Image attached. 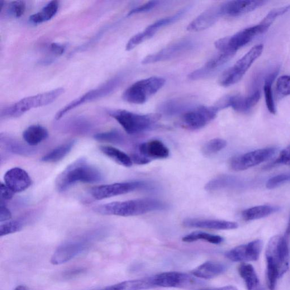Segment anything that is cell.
<instances>
[{
    "instance_id": "25",
    "label": "cell",
    "mask_w": 290,
    "mask_h": 290,
    "mask_svg": "<svg viewBox=\"0 0 290 290\" xmlns=\"http://www.w3.org/2000/svg\"><path fill=\"white\" fill-rule=\"evenodd\" d=\"M185 227L200 228V229L216 230H230L236 229L238 223L222 220H198V219H187L183 222Z\"/></svg>"
},
{
    "instance_id": "40",
    "label": "cell",
    "mask_w": 290,
    "mask_h": 290,
    "mask_svg": "<svg viewBox=\"0 0 290 290\" xmlns=\"http://www.w3.org/2000/svg\"><path fill=\"white\" fill-rule=\"evenodd\" d=\"M23 226L24 223L21 221L14 220L4 222L0 225V236H6L20 231L23 229Z\"/></svg>"
},
{
    "instance_id": "45",
    "label": "cell",
    "mask_w": 290,
    "mask_h": 290,
    "mask_svg": "<svg viewBox=\"0 0 290 290\" xmlns=\"http://www.w3.org/2000/svg\"><path fill=\"white\" fill-rule=\"evenodd\" d=\"M158 1H151L147 2L144 5L132 9L128 13V16H130L134 14L149 12L155 8L159 4Z\"/></svg>"
},
{
    "instance_id": "28",
    "label": "cell",
    "mask_w": 290,
    "mask_h": 290,
    "mask_svg": "<svg viewBox=\"0 0 290 290\" xmlns=\"http://www.w3.org/2000/svg\"><path fill=\"white\" fill-rule=\"evenodd\" d=\"M239 273L244 280L248 290H264L254 266L249 264L242 263L238 269Z\"/></svg>"
},
{
    "instance_id": "3",
    "label": "cell",
    "mask_w": 290,
    "mask_h": 290,
    "mask_svg": "<svg viewBox=\"0 0 290 290\" xmlns=\"http://www.w3.org/2000/svg\"><path fill=\"white\" fill-rule=\"evenodd\" d=\"M266 259L267 270L277 272L280 278L287 272L290 261V219L284 235L274 236L269 240Z\"/></svg>"
},
{
    "instance_id": "35",
    "label": "cell",
    "mask_w": 290,
    "mask_h": 290,
    "mask_svg": "<svg viewBox=\"0 0 290 290\" xmlns=\"http://www.w3.org/2000/svg\"><path fill=\"white\" fill-rule=\"evenodd\" d=\"M99 147L103 154L117 163L126 168H130L132 165L131 157L119 149L110 146H101Z\"/></svg>"
},
{
    "instance_id": "38",
    "label": "cell",
    "mask_w": 290,
    "mask_h": 290,
    "mask_svg": "<svg viewBox=\"0 0 290 290\" xmlns=\"http://www.w3.org/2000/svg\"><path fill=\"white\" fill-rule=\"evenodd\" d=\"M94 139L100 142H108L115 144H122L125 138L122 133L116 130L98 133L94 135Z\"/></svg>"
},
{
    "instance_id": "41",
    "label": "cell",
    "mask_w": 290,
    "mask_h": 290,
    "mask_svg": "<svg viewBox=\"0 0 290 290\" xmlns=\"http://www.w3.org/2000/svg\"><path fill=\"white\" fill-rule=\"evenodd\" d=\"M289 11H290V5L289 6L274 9L268 13L261 22L269 28L278 17L283 15Z\"/></svg>"
},
{
    "instance_id": "42",
    "label": "cell",
    "mask_w": 290,
    "mask_h": 290,
    "mask_svg": "<svg viewBox=\"0 0 290 290\" xmlns=\"http://www.w3.org/2000/svg\"><path fill=\"white\" fill-rule=\"evenodd\" d=\"M275 89L280 97L290 96V75H282L279 77Z\"/></svg>"
},
{
    "instance_id": "26",
    "label": "cell",
    "mask_w": 290,
    "mask_h": 290,
    "mask_svg": "<svg viewBox=\"0 0 290 290\" xmlns=\"http://www.w3.org/2000/svg\"><path fill=\"white\" fill-rule=\"evenodd\" d=\"M140 154L145 157L151 159H165L169 157L170 150L162 142L151 140L144 142L139 146Z\"/></svg>"
},
{
    "instance_id": "31",
    "label": "cell",
    "mask_w": 290,
    "mask_h": 290,
    "mask_svg": "<svg viewBox=\"0 0 290 290\" xmlns=\"http://www.w3.org/2000/svg\"><path fill=\"white\" fill-rule=\"evenodd\" d=\"M279 71V68L278 67L275 68L266 76L264 80V93L266 107H267L269 112L272 114H275L277 112L273 97L272 85L277 77Z\"/></svg>"
},
{
    "instance_id": "5",
    "label": "cell",
    "mask_w": 290,
    "mask_h": 290,
    "mask_svg": "<svg viewBox=\"0 0 290 290\" xmlns=\"http://www.w3.org/2000/svg\"><path fill=\"white\" fill-rule=\"evenodd\" d=\"M103 236L101 230L92 231L87 235L64 242L52 255L51 262L55 265L65 264L89 248L93 242Z\"/></svg>"
},
{
    "instance_id": "52",
    "label": "cell",
    "mask_w": 290,
    "mask_h": 290,
    "mask_svg": "<svg viewBox=\"0 0 290 290\" xmlns=\"http://www.w3.org/2000/svg\"><path fill=\"white\" fill-rule=\"evenodd\" d=\"M197 290H238L237 288L234 286H226L221 287L217 288H201Z\"/></svg>"
},
{
    "instance_id": "34",
    "label": "cell",
    "mask_w": 290,
    "mask_h": 290,
    "mask_svg": "<svg viewBox=\"0 0 290 290\" xmlns=\"http://www.w3.org/2000/svg\"><path fill=\"white\" fill-rule=\"evenodd\" d=\"M76 144V141L72 140L56 147L49 153L43 156L42 161L46 163H55L63 160L67 155Z\"/></svg>"
},
{
    "instance_id": "53",
    "label": "cell",
    "mask_w": 290,
    "mask_h": 290,
    "mask_svg": "<svg viewBox=\"0 0 290 290\" xmlns=\"http://www.w3.org/2000/svg\"><path fill=\"white\" fill-rule=\"evenodd\" d=\"M14 290H27L26 286H23V285H20V286H17Z\"/></svg>"
},
{
    "instance_id": "46",
    "label": "cell",
    "mask_w": 290,
    "mask_h": 290,
    "mask_svg": "<svg viewBox=\"0 0 290 290\" xmlns=\"http://www.w3.org/2000/svg\"><path fill=\"white\" fill-rule=\"evenodd\" d=\"M278 164L290 165V145L280 152L278 157L270 166Z\"/></svg>"
},
{
    "instance_id": "29",
    "label": "cell",
    "mask_w": 290,
    "mask_h": 290,
    "mask_svg": "<svg viewBox=\"0 0 290 290\" xmlns=\"http://www.w3.org/2000/svg\"><path fill=\"white\" fill-rule=\"evenodd\" d=\"M49 137V132L46 128L40 125H32L28 127L23 133V140L30 146H35Z\"/></svg>"
},
{
    "instance_id": "16",
    "label": "cell",
    "mask_w": 290,
    "mask_h": 290,
    "mask_svg": "<svg viewBox=\"0 0 290 290\" xmlns=\"http://www.w3.org/2000/svg\"><path fill=\"white\" fill-rule=\"evenodd\" d=\"M194 46L192 40L187 39L180 40L155 54L147 56L142 60V63L150 64L173 59L191 50Z\"/></svg>"
},
{
    "instance_id": "47",
    "label": "cell",
    "mask_w": 290,
    "mask_h": 290,
    "mask_svg": "<svg viewBox=\"0 0 290 290\" xmlns=\"http://www.w3.org/2000/svg\"><path fill=\"white\" fill-rule=\"evenodd\" d=\"M14 192L9 189L6 184H1V197L2 202L10 200L14 196Z\"/></svg>"
},
{
    "instance_id": "6",
    "label": "cell",
    "mask_w": 290,
    "mask_h": 290,
    "mask_svg": "<svg viewBox=\"0 0 290 290\" xmlns=\"http://www.w3.org/2000/svg\"><path fill=\"white\" fill-rule=\"evenodd\" d=\"M64 92V89L60 88L23 98L12 105L2 109L1 118L18 117L31 109L49 105L60 97Z\"/></svg>"
},
{
    "instance_id": "24",
    "label": "cell",
    "mask_w": 290,
    "mask_h": 290,
    "mask_svg": "<svg viewBox=\"0 0 290 290\" xmlns=\"http://www.w3.org/2000/svg\"><path fill=\"white\" fill-rule=\"evenodd\" d=\"M0 145L4 150L17 155L29 156L36 153V150L34 147L26 145L21 141L5 133H2L0 135Z\"/></svg>"
},
{
    "instance_id": "30",
    "label": "cell",
    "mask_w": 290,
    "mask_h": 290,
    "mask_svg": "<svg viewBox=\"0 0 290 290\" xmlns=\"http://www.w3.org/2000/svg\"><path fill=\"white\" fill-rule=\"evenodd\" d=\"M154 287L151 277L126 280L100 290H143Z\"/></svg>"
},
{
    "instance_id": "22",
    "label": "cell",
    "mask_w": 290,
    "mask_h": 290,
    "mask_svg": "<svg viewBox=\"0 0 290 290\" xmlns=\"http://www.w3.org/2000/svg\"><path fill=\"white\" fill-rule=\"evenodd\" d=\"M185 9H186L180 11L174 16L160 19V20L152 23L144 31L138 33L137 34L133 36L132 42L133 44L136 46H139L142 42L148 40L150 38L153 37L155 33L160 29L161 27L168 26L178 21L184 15L185 13Z\"/></svg>"
},
{
    "instance_id": "4",
    "label": "cell",
    "mask_w": 290,
    "mask_h": 290,
    "mask_svg": "<svg viewBox=\"0 0 290 290\" xmlns=\"http://www.w3.org/2000/svg\"><path fill=\"white\" fill-rule=\"evenodd\" d=\"M108 114L131 135L153 129L161 117L159 113L139 114L123 109L109 111Z\"/></svg>"
},
{
    "instance_id": "1",
    "label": "cell",
    "mask_w": 290,
    "mask_h": 290,
    "mask_svg": "<svg viewBox=\"0 0 290 290\" xmlns=\"http://www.w3.org/2000/svg\"><path fill=\"white\" fill-rule=\"evenodd\" d=\"M168 207L167 203L157 199L141 198L102 204L94 211L102 215L132 217L166 210Z\"/></svg>"
},
{
    "instance_id": "21",
    "label": "cell",
    "mask_w": 290,
    "mask_h": 290,
    "mask_svg": "<svg viewBox=\"0 0 290 290\" xmlns=\"http://www.w3.org/2000/svg\"><path fill=\"white\" fill-rule=\"evenodd\" d=\"M267 3L260 0H236L222 4L223 16L237 17L253 12Z\"/></svg>"
},
{
    "instance_id": "14",
    "label": "cell",
    "mask_w": 290,
    "mask_h": 290,
    "mask_svg": "<svg viewBox=\"0 0 290 290\" xmlns=\"http://www.w3.org/2000/svg\"><path fill=\"white\" fill-rule=\"evenodd\" d=\"M151 278L154 287L189 288L201 283L191 275L177 272L160 273Z\"/></svg>"
},
{
    "instance_id": "50",
    "label": "cell",
    "mask_w": 290,
    "mask_h": 290,
    "mask_svg": "<svg viewBox=\"0 0 290 290\" xmlns=\"http://www.w3.org/2000/svg\"><path fill=\"white\" fill-rule=\"evenodd\" d=\"M131 159L132 160L133 163L139 165L148 164L151 160L140 154H135L132 155L131 156Z\"/></svg>"
},
{
    "instance_id": "32",
    "label": "cell",
    "mask_w": 290,
    "mask_h": 290,
    "mask_svg": "<svg viewBox=\"0 0 290 290\" xmlns=\"http://www.w3.org/2000/svg\"><path fill=\"white\" fill-rule=\"evenodd\" d=\"M279 211L277 206L260 205L246 209L242 212V217L246 221H251L267 217Z\"/></svg>"
},
{
    "instance_id": "37",
    "label": "cell",
    "mask_w": 290,
    "mask_h": 290,
    "mask_svg": "<svg viewBox=\"0 0 290 290\" xmlns=\"http://www.w3.org/2000/svg\"><path fill=\"white\" fill-rule=\"evenodd\" d=\"M65 127L66 130L69 132L84 134L90 131L92 126L87 120L83 118H76L68 121Z\"/></svg>"
},
{
    "instance_id": "7",
    "label": "cell",
    "mask_w": 290,
    "mask_h": 290,
    "mask_svg": "<svg viewBox=\"0 0 290 290\" xmlns=\"http://www.w3.org/2000/svg\"><path fill=\"white\" fill-rule=\"evenodd\" d=\"M165 82L164 78L160 77L141 79L128 88L123 93L122 98L131 104H144L162 88Z\"/></svg>"
},
{
    "instance_id": "43",
    "label": "cell",
    "mask_w": 290,
    "mask_h": 290,
    "mask_svg": "<svg viewBox=\"0 0 290 290\" xmlns=\"http://www.w3.org/2000/svg\"><path fill=\"white\" fill-rule=\"evenodd\" d=\"M26 11V3L24 1L13 2L9 5L8 11L12 16L20 18L24 14Z\"/></svg>"
},
{
    "instance_id": "8",
    "label": "cell",
    "mask_w": 290,
    "mask_h": 290,
    "mask_svg": "<svg viewBox=\"0 0 290 290\" xmlns=\"http://www.w3.org/2000/svg\"><path fill=\"white\" fill-rule=\"evenodd\" d=\"M262 23L244 28L231 36L222 38L215 43L216 49L220 52L235 54L242 47L250 44L254 38L268 30Z\"/></svg>"
},
{
    "instance_id": "44",
    "label": "cell",
    "mask_w": 290,
    "mask_h": 290,
    "mask_svg": "<svg viewBox=\"0 0 290 290\" xmlns=\"http://www.w3.org/2000/svg\"><path fill=\"white\" fill-rule=\"evenodd\" d=\"M290 179L289 176L286 174H280L271 178L266 184V187L268 189H272L277 188L286 183Z\"/></svg>"
},
{
    "instance_id": "12",
    "label": "cell",
    "mask_w": 290,
    "mask_h": 290,
    "mask_svg": "<svg viewBox=\"0 0 290 290\" xmlns=\"http://www.w3.org/2000/svg\"><path fill=\"white\" fill-rule=\"evenodd\" d=\"M146 187L147 184L144 182L118 183L95 187L91 189L90 193L97 200H102L104 199L120 196Z\"/></svg>"
},
{
    "instance_id": "9",
    "label": "cell",
    "mask_w": 290,
    "mask_h": 290,
    "mask_svg": "<svg viewBox=\"0 0 290 290\" xmlns=\"http://www.w3.org/2000/svg\"><path fill=\"white\" fill-rule=\"evenodd\" d=\"M263 51L262 44L253 47L235 65L222 74L219 80L220 84L223 87H229L239 82L251 66L260 58Z\"/></svg>"
},
{
    "instance_id": "18",
    "label": "cell",
    "mask_w": 290,
    "mask_h": 290,
    "mask_svg": "<svg viewBox=\"0 0 290 290\" xmlns=\"http://www.w3.org/2000/svg\"><path fill=\"white\" fill-rule=\"evenodd\" d=\"M234 55L235 54L220 52V53L209 60L202 68L190 73L188 78L192 80H197L211 77L218 72Z\"/></svg>"
},
{
    "instance_id": "33",
    "label": "cell",
    "mask_w": 290,
    "mask_h": 290,
    "mask_svg": "<svg viewBox=\"0 0 290 290\" xmlns=\"http://www.w3.org/2000/svg\"><path fill=\"white\" fill-rule=\"evenodd\" d=\"M59 4L58 1H51L46 5L42 10L29 18V21L33 24L38 25L51 20L59 10Z\"/></svg>"
},
{
    "instance_id": "19",
    "label": "cell",
    "mask_w": 290,
    "mask_h": 290,
    "mask_svg": "<svg viewBox=\"0 0 290 290\" xmlns=\"http://www.w3.org/2000/svg\"><path fill=\"white\" fill-rule=\"evenodd\" d=\"M223 16L222 4L206 9L190 23L187 29L189 31L197 32L211 27L221 17Z\"/></svg>"
},
{
    "instance_id": "27",
    "label": "cell",
    "mask_w": 290,
    "mask_h": 290,
    "mask_svg": "<svg viewBox=\"0 0 290 290\" xmlns=\"http://www.w3.org/2000/svg\"><path fill=\"white\" fill-rule=\"evenodd\" d=\"M226 266L221 263L207 261L192 271L195 277L205 279L215 278L225 272Z\"/></svg>"
},
{
    "instance_id": "15",
    "label": "cell",
    "mask_w": 290,
    "mask_h": 290,
    "mask_svg": "<svg viewBox=\"0 0 290 290\" xmlns=\"http://www.w3.org/2000/svg\"><path fill=\"white\" fill-rule=\"evenodd\" d=\"M260 98L261 92L259 90H256L245 97L240 95H232L223 97L216 103L215 107L218 111L231 107L236 112L245 113L249 112L255 107Z\"/></svg>"
},
{
    "instance_id": "2",
    "label": "cell",
    "mask_w": 290,
    "mask_h": 290,
    "mask_svg": "<svg viewBox=\"0 0 290 290\" xmlns=\"http://www.w3.org/2000/svg\"><path fill=\"white\" fill-rule=\"evenodd\" d=\"M103 179L101 171L81 158L73 161L59 175L56 188L59 192H64L75 184L96 183L101 182Z\"/></svg>"
},
{
    "instance_id": "13",
    "label": "cell",
    "mask_w": 290,
    "mask_h": 290,
    "mask_svg": "<svg viewBox=\"0 0 290 290\" xmlns=\"http://www.w3.org/2000/svg\"><path fill=\"white\" fill-rule=\"evenodd\" d=\"M275 152L274 147H266L235 156L230 161L231 168L236 171L248 170L268 160Z\"/></svg>"
},
{
    "instance_id": "36",
    "label": "cell",
    "mask_w": 290,
    "mask_h": 290,
    "mask_svg": "<svg viewBox=\"0 0 290 290\" xmlns=\"http://www.w3.org/2000/svg\"><path fill=\"white\" fill-rule=\"evenodd\" d=\"M199 240L206 241L214 244H220L224 240L220 236L212 235L201 231L193 232L183 237L182 239L183 241L187 242H192Z\"/></svg>"
},
{
    "instance_id": "23",
    "label": "cell",
    "mask_w": 290,
    "mask_h": 290,
    "mask_svg": "<svg viewBox=\"0 0 290 290\" xmlns=\"http://www.w3.org/2000/svg\"><path fill=\"white\" fill-rule=\"evenodd\" d=\"M194 100L189 97H180L168 100L161 103L159 111L165 115L173 116L182 114L196 107Z\"/></svg>"
},
{
    "instance_id": "39",
    "label": "cell",
    "mask_w": 290,
    "mask_h": 290,
    "mask_svg": "<svg viewBox=\"0 0 290 290\" xmlns=\"http://www.w3.org/2000/svg\"><path fill=\"white\" fill-rule=\"evenodd\" d=\"M227 141L221 139H215L207 142L202 147V153L207 156L215 154L225 149Z\"/></svg>"
},
{
    "instance_id": "48",
    "label": "cell",
    "mask_w": 290,
    "mask_h": 290,
    "mask_svg": "<svg viewBox=\"0 0 290 290\" xmlns=\"http://www.w3.org/2000/svg\"><path fill=\"white\" fill-rule=\"evenodd\" d=\"M12 219V213L4 205L1 204V210H0V222L1 223L11 221Z\"/></svg>"
},
{
    "instance_id": "17",
    "label": "cell",
    "mask_w": 290,
    "mask_h": 290,
    "mask_svg": "<svg viewBox=\"0 0 290 290\" xmlns=\"http://www.w3.org/2000/svg\"><path fill=\"white\" fill-rule=\"evenodd\" d=\"M263 241L256 240L227 251L225 256L233 262L246 263L259 259L263 249Z\"/></svg>"
},
{
    "instance_id": "51",
    "label": "cell",
    "mask_w": 290,
    "mask_h": 290,
    "mask_svg": "<svg viewBox=\"0 0 290 290\" xmlns=\"http://www.w3.org/2000/svg\"><path fill=\"white\" fill-rule=\"evenodd\" d=\"M85 272V269L83 268H77L69 269L64 273V277L66 278H72L78 276V275Z\"/></svg>"
},
{
    "instance_id": "20",
    "label": "cell",
    "mask_w": 290,
    "mask_h": 290,
    "mask_svg": "<svg viewBox=\"0 0 290 290\" xmlns=\"http://www.w3.org/2000/svg\"><path fill=\"white\" fill-rule=\"evenodd\" d=\"M4 179V184L14 193L25 191L32 184L29 175L25 170L19 168L9 170Z\"/></svg>"
},
{
    "instance_id": "11",
    "label": "cell",
    "mask_w": 290,
    "mask_h": 290,
    "mask_svg": "<svg viewBox=\"0 0 290 290\" xmlns=\"http://www.w3.org/2000/svg\"><path fill=\"white\" fill-rule=\"evenodd\" d=\"M218 111L215 106L195 107L182 115V125L189 130L201 129L215 119Z\"/></svg>"
},
{
    "instance_id": "49",
    "label": "cell",
    "mask_w": 290,
    "mask_h": 290,
    "mask_svg": "<svg viewBox=\"0 0 290 290\" xmlns=\"http://www.w3.org/2000/svg\"><path fill=\"white\" fill-rule=\"evenodd\" d=\"M66 47L64 45L53 43L50 46V50L56 56H61L64 53Z\"/></svg>"
},
{
    "instance_id": "10",
    "label": "cell",
    "mask_w": 290,
    "mask_h": 290,
    "mask_svg": "<svg viewBox=\"0 0 290 290\" xmlns=\"http://www.w3.org/2000/svg\"><path fill=\"white\" fill-rule=\"evenodd\" d=\"M122 79L123 77L122 75H116L115 77L108 80L107 81L104 82L100 87L90 90L88 92L83 94L82 96L74 99V101L68 104L67 105L63 108H61L56 113L55 119L56 120H60L66 113L75 108L82 105V104L109 96V95L115 92L117 88L119 87L122 81Z\"/></svg>"
}]
</instances>
